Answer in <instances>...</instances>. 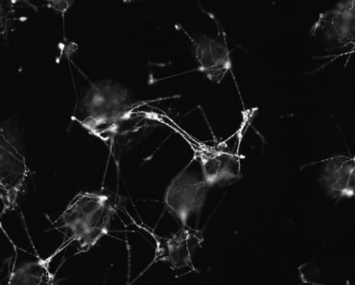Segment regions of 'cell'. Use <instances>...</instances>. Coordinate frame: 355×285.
<instances>
[{
	"label": "cell",
	"mask_w": 355,
	"mask_h": 285,
	"mask_svg": "<svg viewBox=\"0 0 355 285\" xmlns=\"http://www.w3.org/2000/svg\"><path fill=\"white\" fill-rule=\"evenodd\" d=\"M354 2L338 4L336 8L324 12L314 25L312 32L315 36L324 39L336 40L345 44L354 40Z\"/></svg>",
	"instance_id": "7"
},
{
	"label": "cell",
	"mask_w": 355,
	"mask_h": 285,
	"mask_svg": "<svg viewBox=\"0 0 355 285\" xmlns=\"http://www.w3.org/2000/svg\"><path fill=\"white\" fill-rule=\"evenodd\" d=\"M202 170V178L207 186L226 184L239 179L240 162L239 157L224 149L201 148L197 151Z\"/></svg>",
	"instance_id": "5"
},
{
	"label": "cell",
	"mask_w": 355,
	"mask_h": 285,
	"mask_svg": "<svg viewBox=\"0 0 355 285\" xmlns=\"http://www.w3.org/2000/svg\"><path fill=\"white\" fill-rule=\"evenodd\" d=\"M132 102L129 92L121 85L112 81H100L92 85L83 99L81 124L89 131L100 126L116 124L128 116Z\"/></svg>",
	"instance_id": "2"
},
{
	"label": "cell",
	"mask_w": 355,
	"mask_h": 285,
	"mask_svg": "<svg viewBox=\"0 0 355 285\" xmlns=\"http://www.w3.org/2000/svg\"><path fill=\"white\" fill-rule=\"evenodd\" d=\"M49 3L51 4L50 6H51L52 8L60 12H66L69 7V1H49Z\"/></svg>",
	"instance_id": "11"
},
{
	"label": "cell",
	"mask_w": 355,
	"mask_h": 285,
	"mask_svg": "<svg viewBox=\"0 0 355 285\" xmlns=\"http://www.w3.org/2000/svg\"><path fill=\"white\" fill-rule=\"evenodd\" d=\"M114 214L106 195L87 192L75 197L62 214V221L71 232L72 240L87 252L107 236Z\"/></svg>",
	"instance_id": "1"
},
{
	"label": "cell",
	"mask_w": 355,
	"mask_h": 285,
	"mask_svg": "<svg viewBox=\"0 0 355 285\" xmlns=\"http://www.w3.org/2000/svg\"><path fill=\"white\" fill-rule=\"evenodd\" d=\"M56 254L47 259H41V261L25 264L21 268L12 272L9 284L21 285L53 284L55 277L53 274L50 272L49 264L52 257L56 256Z\"/></svg>",
	"instance_id": "10"
},
{
	"label": "cell",
	"mask_w": 355,
	"mask_h": 285,
	"mask_svg": "<svg viewBox=\"0 0 355 285\" xmlns=\"http://www.w3.org/2000/svg\"><path fill=\"white\" fill-rule=\"evenodd\" d=\"M207 187L204 178L187 172L178 175L170 184L164 201L182 226L186 227L189 217L204 206Z\"/></svg>",
	"instance_id": "3"
},
{
	"label": "cell",
	"mask_w": 355,
	"mask_h": 285,
	"mask_svg": "<svg viewBox=\"0 0 355 285\" xmlns=\"http://www.w3.org/2000/svg\"><path fill=\"white\" fill-rule=\"evenodd\" d=\"M354 159L337 156L327 159L322 174L324 189L334 198H351L354 195Z\"/></svg>",
	"instance_id": "8"
},
{
	"label": "cell",
	"mask_w": 355,
	"mask_h": 285,
	"mask_svg": "<svg viewBox=\"0 0 355 285\" xmlns=\"http://www.w3.org/2000/svg\"><path fill=\"white\" fill-rule=\"evenodd\" d=\"M27 175L24 157L4 135L1 144V189L5 205L14 204Z\"/></svg>",
	"instance_id": "6"
},
{
	"label": "cell",
	"mask_w": 355,
	"mask_h": 285,
	"mask_svg": "<svg viewBox=\"0 0 355 285\" xmlns=\"http://www.w3.org/2000/svg\"><path fill=\"white\" fill-rule=\"evenodd\" d=\"M194 53L200 71L214 83H220L231 71V51L226 44L216 39L202 36L194 41Z\"/></svg>",
	"instance_id": "4"
},
{
	"label": "cell",
	"mask_w": 355,
	"mask_h": 285,
	"mask_svg": "<svg viewBox=\"0 0 355 285\" xmlns=\"http://www.w3.org/2000/svg\"><path fill=\"white\" fill-rule=\"evenodd\" d=\"M200 244L198 236L193 231L184 230L167 241L170 261L176 268L191 264L192 252Z\"/></svg>",
	"instance_id": "9"
}]
</instances>
